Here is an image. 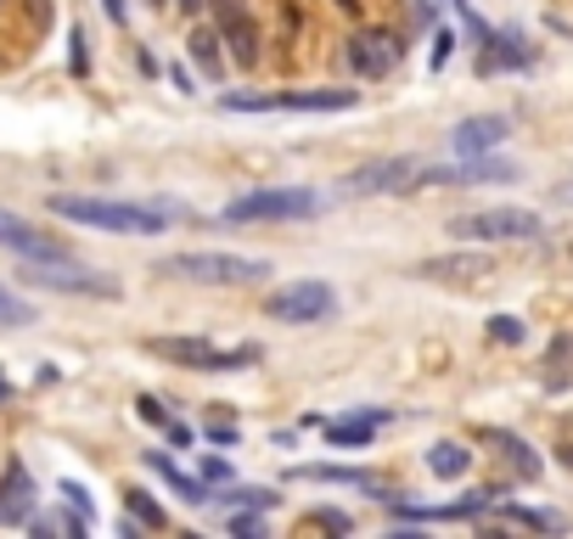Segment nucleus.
Masks as SVG:
<instances>
[{
  "label": "nucleus",
  "mask_w": 573,
  "mask_h": 539,
  "mask_svg": "<svg viewBox=\"0 0 573 539\" xmlns=\"http://www.w3.org/2000/svg\"><path fill=\"white\" fill-rule=\"evenodd\" d=\"M203 478H209V483H225L231 467H225V461H203Z\"/></svg>",
  "instance_id": "c9c22d12"
},
{
  "label": "nucleus",
  "mask_w": 573,
  "mask_h": 539,
  "mask_svg": "<svg viewBox=\"0 0 573 539\" xmlns=\"http://www.w3.org/2000/svg\"><path fill=\"white\" fill-rule=\"evenodd\" d=\"M265 315L281 321V326H321V321L338 315V292H332L326 281H310V276L286 281V287H276L265 299Z\"/></svg>",
  "instance_id": "0eeeda50"
},
{
  "label": "nucleus",
  "mask_w": 573,
  "mask_h": 539,
  "mask_svg": "<svg viewBox=\"0 0 573 539\" xmlns=\"http://www.w3.org/2000/svg\"><path fill=\"white\" fill-rule=\"evenodd\" d=\"M34 321H40V310L29 299H18L12 287H0V326H34Z\"/></svg>",
  "instance_id": "5701e85b"
},
{
  "label": "nucleus",
  "mask_w": 573,
  "mask_h": 539,
  "mask_svg": "<svg viewBox=\"0 0 573 539\" xmlns=\"http://www.w3.org/2000/svg\"><path fill=\"white\" fill-rule=\"evenodd\" d=\"M29 506H34V483H29L23 461H12L7 478H0V523H29L34 517Z\"/></svg>",
  "instance_id": "4468645a"
},
{
  "label": "nucleus",
  "mask_w": 573,
  "mask_h": 539,
  "mask_svg": "<svg viewBox=\"0 0 573 539\" xmlns=\"http://www.w3.org/2000/svg\"><path fill=\"white\" fill-rule=\"evenodd\" d=\"M422 186V158H371L355 175H344L349 198H394V191H416Z\"/></svg>",
  "instance_id": "1a4fd4ad"
},
{
  "label": "nucleus",
  "mask_w": 573,
  "mask_h": 539,
  "mask_svg": "<svg viewBox=\"0 0 573 539\" xmlns=\"http://www.w3.org/2000/svg\"><path fill=\"white\" fill-rule=\"evenodd\" d=\"M310 214H321V191H310V186H265L220 209L225 225H299Z\"/></svg>",
  "instance_id": "7ed1b4c3"
},
{
  "label": "nucleus",
  "mask_w": 573,
  "mask_h": 539,
  "mask_svg": "<svg viewBox=\"0 0 573 539\" xmlns=\"http://www.w3.org/2000/svg\"><path fill=\"white\" fill-rule=\"evenodd\" d=\"M147 355H164L169 366H186V371H248L265 360V349H214L209 337H147Z\"/></svg>",
  "instance_id": "423d86ee"
},
{
  "label": "nucleus",
  "mask_w": 573,
  "mask_h": 539,
  "mask_svg": "<svg viewBox=\"0 0 573 539\" xmlns=\"http://www.w3.org/2000/svg\"><path fill=\"white\" fill-rule=\"evenodd\" d=\"M23 281L34 287H52V292H74V299H119V281L113 276H96L74 259H57V265H29Z\"/></svg>",
  "instance_id": "9d476101"
},
{
  "label": "nucleus",
  "mask_w": 573,
  "mask_h": 539,
  "mask_svg": "<svg viewBox=\"0 0 573 539\" xmlns=\"http://www.w3.org/2000/svg\"><path fill=\"white\" fill-rule=\"evenodd\" d=\"M506 517H512V523H529V528H546V534H562V528H568L557 512H535V506H512Z\"/></svg>",
  "instance_id": "bb28decb"
},
{
  "label": "nucleus",
  "mask_w": 573,
  "mask_h": 539,
  "mask_svg": "<svg viewBox=\"0 0 573 539\" xmlns=\"http://www.w3.org/2000/svg\"><path fill=\"white\" fill-rule=\"evenodd\" d=\"M175 7H180V12H186V18H198V12H203V7H209V0H175Z\"/></svg>",
  "instance_id": "4c0bfd02"
},
{
  "label": "nucleus",
  "mask_w": 573,
  "mask_h": 539,
  "mask_svg": "<svg viewBox=\"0 0 573 539\" xmlns=\"http://www.w3.org/2000/svg\"><path fill=\"white\" fill-rule=\"evenodd\" d=\"M214 7V29H236V23H254V0H209Z\"/></svg>",
  "instance_id": "b1692460"
},
{
  "label": "nucleus",
  "mask_w": 573,
  "mask_h": 539,
  "mask_svg": "<svg viewBox=\"0 0 573 539\" xmlns=\"http://www.w3.org/2000/svg\"><path fill=\"white\" fill-rule=\"evenodd\" d=\"M506 135H512L506 113H478V119H461L450 130V153L456 158H490V153H501V146H506Z\"/></svg>",
  "instance_id": "ddd939ff"
},
{
  "label": "nucleus",
  "mask_w": 573,
  "mask_h": 539,
  "mask_svg": "<svg viewBox=\"0 0 573 539\" xmlns=\"http://www.w3.org/2000/svg\"><path fill=\"white\" fill-rule=\"evenodd\" d=\"M484 332H490L495 343H506V349H517V343L529 337V326H523L517 315H490V321H484Z\"/></svg>",
  "instance_id": "a878e982"
},
{
  "label": "nucleus",
  "mask_w": 573,
  "mask_h": 539,
  "mask_svg": "<svg viewBox=\"0 0 573 539\" xmlns=\"http://www.w3.org/2000/svg\"><path fill=\"white\" fill-rule=\"evenodd\" d=\"M220 40L231 45V63H236V68H259V57H265V52H259V45H265V34H259V18H254V23H236V29H225Z\"/></svg>",
  "instance_id": "a211bd4d"
},
{
  "label": "nucleus",
  "mask_w": 573,
  "mask_h": 539,
  "mask_svg": "<svg viewBox=\"0 0 573 539\" xmlns=\"http://www.w3.org/2000/svg\"><path fill=\"white\" fill-rule=\"evenodd\" d=\"M220 506H259V512H270L276 495H265V489H231V495H220Z\"/></svg>",
  "instance_id": "cd10ccee"
},
{
  "label": "nucleus",
  "mask_w": 573,
  "mask_h": 539,
  "mask_svg": "<svg viewBox=\"0 0 573 539\" xmlns=\"http://www.w3.org/2000/svg\"><path fill=\"white\" fill-rule=\"evenodd\" d=\"M135 411H141V422H153V427H169V411H164L153 394H141V400H135Z\"/></svg>",
  "instance_id": "c85d7f7f"
},
{
  "label": "nucleus",
  "mask_w": 573,
  "mask_h": 539,
  "mask_svg": "<svg viewBox=\"0 0 573 539\" xmlns=\"http://www.w3.org/2000/svg\"><path fill=\"white\" fill-rule=\"evenodd\" d=\"M445 231L456 242H472V248H495V242H540L546 220L535 209H478V214H456Z\"/></svg>",
  "instance_id": "39448f33"
},
{
  "label": "nucleus",
  "mask_w": 573,
  "mask_h": 539,
  "mask_svg": "<svg viewBox=\"0 0 573 539\" xmlns=\"http://www.w3.org/2000/svg\"><path fill=\"white\" fill-rule=\"evenodd\" d=\"M124 506L135 512V523H141V528H164V523H169V517H164V506L147 495V489H124Z\"/></svg>",
  "instance_id": "4be33fe9"
},
{
  "label": "nucleus",
  "mask_w": 573,
  "mask_h": 539,
  "mask_svg": "<svg viewBox=\"0 0 573 539\" xmlns=\"http://www.w3.org/2000/svg\"><path fill=\"white\" fill-rule=\"evenodd\" d=\"M286 478H310V483H338V489H366V495H377V501H389L382 495V483L371 478V472H360V467H293Z\"/></svg>",
  "instance_id": "f3484780"
},
{
  "label": "nucleus",
  "mask_w": 573,
  "mask_h": 539,
  "mask_svg": "<svg viewBox=\"0 0 573 539\" xmlns=\"http://www.w3.org/2000/svg\"><path fill=\"white\" fill-rule=\"evenodd\" d=\"M377 422H382V416H360V422H355V416H349V422H326V445H332V450H366V445H371V433H377Z\"/></svg>",
  "instance_id": "6ab92c4d"
},
{
  "label": "nucleus",
  "mask_w": 573,
  "mask_h": 539,
  "mask_svg": "<svg viewBox=\"0 0 573 539\" xmlns=\"http://www.w3.org/2000/svg\"><path fill=\"white\" fill-rule=\"evenodd\" d=\"M153 270L175 276V281H198V287H254V281L270 276V259H248V254H169Z\"/></svg>",
  "instance_id": "20e7f679"
},
{
  "label": "nucleus",
  "mask_w": 573,
  "mask_h": 539,
  "mask_svg": "<svg viewBox=\"0 0 573 539\" xmlns=\"http://www.w3.org/2000/svg\"><path fill=\"white\" fill-rule=\"evenodd\" d=\"M186 45H191V63H198L209 79H220V45H225V40H220V29H198Z\"/></svg>",
  "instance_id": "412c9836"
},
{
  "label": "nucleus",
  "mask_w": 573,
  "mask_h": 539,
  "mask_svg": "<svg viewBox=\"0 0 573 539\" xmlns=\"http://www.w3.org/2000/svg\"><path fill=\"white\" fill-rule=\"evenodd\" d=\"M90 57H85V29H74V74H85Z\"/></svg>",
  "instance_id": "72a5a7b5"
},
{
  "label": "nucleus",
  "mask_w": 573,
  "mask_h": 539,
  "mask_svg": "<svg viewBox=\"0 0 573 539\" xmlns=\"http://www.w3.org/2000/svg\"><path fill=\"white\" fill-rule=\"evenodd\" d=\"M57 220L85 225V231H108V236H164L175 209L169 203H124V198H85V191H52L45 198Z\"/></svg>",
  "instance_id": "f257e3e1"
},
{
  "label": "nucleus",
  "mask_w": 573,
  "mask_h": 539,
  "mask_svg": "<svg viewBox=\"0 0 573 539\" xmlns=\"http://www.w3.org/2000/svg\"><path fill=\"white\" fill-rule=\"evenodd\" d=\"M517 180V164L490 153V158H456V164H422V186H506Z\"/></svg>",
  "instance_id": "9b49d317"
},
{
  "label": "nucleus",
  "mask_w": 573,
  "mask_h": 539,
  "mask_svg": "<svg viewBox=\"0 0 573 539\" xmlns=\"http://www.w3.org/2000/svg\"><path fill=\"white\" fill-rule=\"evenodd\" d=\"M0 248L18 254L23 265H57V259H74L63 236H52L45 225H34V220H23V214H12V209H0Z\"/></svg>",
  "instance_id": "6e6552de"
},
{
  "label": "nucleus",
  "mask_w": 573,
  "mask_h": 539,
  "mask_svg": "<svg viewBox=\"0 0 573 539\" xmlns=\"http://www.w3.org/2000/svg\"><path fill=\"white\" fill-rule=\"evenodd\" d=\"M153 7H169V0H153Z\"/></svg>",
  "instance_id": "ea45409f"
},
{
  "label": "nucleus",
  "mask_w": 573,
  "mask_h": 539,
  "mask_svg": "<svg viewBox=\"0 0 573 539\" xmlns=\"http://www.w3.org/2000/svg\"><path fill=\"white\" fill-rule=\"evenodd\" d=\"M231 534H265V517H231Z\"/></svg>",
  "instance_id": "473e14b6"
},
{
  "label": "nucleus",
  "mask_w": 573,
  "mask_h": 539,
  "mask_svg": "<svg viewBox=\"0 0 573 539\" xmlns=\"http://www.w3.org/2000/svg\"><path fill=\"white\" fill-rule=\"evenodd\" d=\"M467 467H472V450L456 445V438H445V445L427 450V472H434V478H467Z\"/></svg>",
  "instance_id": "aec40b11"
},
{
  "label": "nucleus",
  "mask_w": 573,
  "mask_h": 539,
  "mask_svg": "<svg viewBox=\"0 0 573 539\" xmlns=\"http://www.w3.org/2000/svg\"><path fill=\"white\" fill-rule=\"evenodd\" d=\"M147 467H153V472H158V478H164V483L175 489V495H180L186 506H209V501H214V495H209V478H191V472H180V467H175L169 456L147 450Z\"/></svg>",
  "instance_id": "dca6fc26"
},
{
  "label": "nucleus",
  "mask_w": 573,
  "mask_h": 539,
  "mask_svg": "<svg viewBox=\"0 0 573 539\" xmlns=\"http://www.w3.org/2000/svg\"><path fill=\"white\" fill-rule=\"evenodd\" d=\"M225 113H349L360 108V90L321 85V90H231L220 96Z\"/></svg>",
  "instance_id": "f03ea898"
},
{
  "label": "nucleus",
  "mask_w": 573,
  "mask_h": 539,
  "mask_svg": "<svg viewBox=\"0 0 573 539\" xmlns=\"http://www.w3.org/2000/svg\"><path fill=\"white\" fill-rule=\"evenodd\" d=\"M164 433H169V445H180V450H186V445H191V427H186V422H169V427H164Z\"/></svg>",
  "instance_id": "f704fd0d"
},
{
  "label": "nucleus",
  "mask_w": 573,
  "mask_h": 539,
  "mask_svg": "<svg viewBox=\"0 0 573 539\" xmlns=\"http://www.w3.org/2000/svg\"><path fill=\"white\" fill-rule=\"evenodd\" d=\"M209 438H214V445H236V427H220V422H214Z\"/></svg>",
  "instance_id": "e433bc0d"
},
{
  "label": "nucleus",
  "mask_w": 573,
  "mask_h": 539,
  "mask_svg": "<svg viewBox=\"0 0 573 539\" xmlns=\"http://www.w3.org/2000/svg\"><path fill=\"white\" fill-rule=\"evenodd\" d=\"M456 57V34L450 29H439V40H434V68H445Z\"/></svg>",
  "instance_id": "c756f323"
},
{
  "label": "nucleus",
  "mask_w": 573,
  "mask_h": 539,
  "mask_svg": "<svg viewBox=\"0 0 573 539\" xmlns=\"http://www.w3.org/2000/svg\"><path fill=\"white\" fill-rule=\"evenodd\" d=\"M490 438H501L506 456H512V467H517L523 478H540V456H535L529 445H523V438H512V433H490Z\"/></svg>",
  "instance_id": "393cba45"
},
{
  "label": "nucleus",
  "mask_w": 573,
  "mask_h": 539,
  "mask_svg": "<svg viewBox=\"0 0 573 539\" xmlns=\"http://www.w3.org/2000/svg\"><path fill=\"white\" fill-rule=\"evenodd\" d=\"M63 501H68L74 512H85V517H90V495H85V489H79V483H63Z\"/></svg>",
  "instance_id": "7c9ffc66"
},
{
  "label": "nucleus",
  "mask_w": 573,
  "mask_h": 539,
  "mask_svg": "<svg viewBox=\"0 0 573 539\" xmlns=\"http://www.w3.org/2000/svg\"><path fill=\"white\" fill-rule=\"evenodd\" d=\"M310 523H321V528H338V534H349V528H355V523H349L344 512H315Z\"/></svg>",
  "instance_id": "2f4dec72"
},
{
  "label": "nucleus",
  "mask_w": 573,
  "mask_h": 539,
  "mask_svg": "<svg viewBox=\"0 0 573 539\" xmlns=\"http://www.w3.org/2000/svg\"><path fill=\"white\" fill-rule=\"evenodd\" d=\"M349 68L360 74V79H382V74H394V63L405 57V45H400V34H389V29H360L355 40H349Z\"/></svg>",
  "instance_id": "f8f14e48"
},
{
  "label": "nucleus",
  "mask_w": 573,
  "mask_h": 539,
  "mask_svg": "<svg viewBox=\"0 0 573 539\" xmlns=\"http://www.w3.org/2000/svg\"><path fill=\"white\" fill-rule=\"evenodd\" d=\"M102 7H108V18H113V23H124V0H102Z\"/></svg>",
  "instance_id": "58836bf2"
},
{
  "label": "nucleus",
  "mask_w": 573,
  "mask_h": 539,
  "mask_svg": "<svg viewBox=\"0 0 573 539\" xmlns=\"http://www.w3.org/2000/svg\"><path fill=\"white\" fill-rule=\"evenodd\" d=\"M484 270H495L490 254H456V259H422L411 276H422V281H478Z\"/></svg>",
  "instance_id": "2eb2a0df"
}]
</instances>
